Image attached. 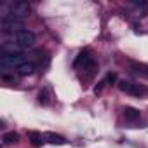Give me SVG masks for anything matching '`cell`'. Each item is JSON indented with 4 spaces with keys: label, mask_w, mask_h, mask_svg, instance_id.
Masks as SVG:
<instances>
[{
    "label": "cell",
    "mask_w": 148,
    "mask_h": 148,
    "mask_svg": "<svg viewBox=\"0 0 148 148\" xmlns=\"http://www.w3.org/2000/svg\"><path fill=\"white\" fill-rule=\"evenodd\" d=\"M124 117H125V120H129V122H134V120H138L139 119V110H136V108H132V106H124Z\"/></svg>",
    "instance_id": "obj_11"
},
{
    "label": "cell",
    "mask_w": 148,
    "mask_h": 148,
    "mask_svg": "<svg viewBox=\"0 0 148 148\" xmlns=\"http://www.w3.org/2000/svg\"><path fill=\"white\" fill-rule=\"evenodd\" d=\"M30 4L25 2V0H14V2H9V4H4L2 5V18L4 16H12V18H18V19H23L30 14Z\"/></svg>",
    "instance_id": "obj_1"
},
{
    "label": "cell",
    "mask_w": 148,
    "mask_h": 148,
    "mask_svg": "<svg viewBox=\"0 0 148 148\" xmlns=\"http://www.w3.org/2000/svg\"><path fill=\"white\" fill-rule=\"evenodd\" d=\"M2 80H4V82H12V84H16L19 79H18L16 75H7V73L4 71V73H2Z\"/></svg>",
    "instance_id": "obj_15"
},
{
    "label": "cell",
    "mask_w": 148,
    "mask_h": 148,
    "mask_svg": "<svg viewBox=\"0 0 148 148\" xmlns=\"http://www.w3.org/2000/svg\"><path fill=\"white\" fill-rule=\"evenodd\" d=\"M0 26H2V32H5V33H18L23 28V19L12 18V16H4L2 21H0Z\"/></svg>",
    "instance_id": "obj_2"
},
{
    "label": "cell",
    "mask_w": 148,
    "mask_h": 148,
    "mask_svg": "<svg viewBox=\"0 0 148 148\" xmlns=\"http://www.w3.org/2000/svg\"><path fill=\"white\" fill-rule=\"evenodd\" d=\"M23 54H2L0 56V64L2 68H19L23 64Z\"/></svg>",
    "instance_id": "obj_4"
},
{
    "label": "cell",
    "mask_w": 148,
    "mask_h": 148,
    "mask_svg": "<svg viewBox=\"0 0 148 148\" xmlns=\"http://www.w3.org/2000/svg\"><path fill=\"white\" fill-rule=\"evenodd\" d=\"M105 86H108V84H106V80L103 79V80H101V82H98V86L94 87V92H96V94H99V92L103 91V87H105Z\"/></svg>",
    "instance_id": "obj_17"
},
{
    "label": "cell",
    "mask_w": 148,
    "mask_h": 148,
    "mask_svg": "<svg viewBox=\"0 0 148 148\" xmlns=\"http://www.w3.org/2000/svg\"><path fill=\"white\" fill-rule=\"evenodd\" d=\"M49 101H51V92H49L47 87H44V89L38 92V103H40V105H49Z\"/></svg>",
    "instance_id": "obj_14"
},
{
    "label": "cell",
    "mask_w": 148,
    "mask_h": 148,
    "mask_svg": "<svg viewBox=\"0 0 148 148\" xmlns=\"http://www.w3.org/2000/svg\"><path fill=\"white\" fill-rule=\"evenodd\" d=\"M119 89L125 94H131V96H143L146 94V87L141 86V84H134V82H129V80H120L119 82Z\"/></svg>",
    "instance_id": "obj_3"
},
{
    "label": "cell",
    "mask_w": 148,
    "mask_h": 148,
    "mask_svg": "<svg viewBox=\"0 0 148 148\" xmlns=\"http://www.w3.org/2000/svg\"><path fill=\"white\" fill-rule=\"evenodd\" d=\"M32 63H35L37 68H45V66L49 64V54H47L45 51H37V52L33 54Z\"/></svg>",
    "instance_id": "obj_7"
},
{
    "label": "cell",
    "mask_w": 148,
    "mask_h": 148,
    "mask_svg": "<svg viewBox=\"0 0 148 148\" xmlns=\"http://www.w3.org/2000/svg\"><path fill=\"white\" fill-rule=\"evenodd\" d=\"M105 80H106V84H113V82L117 80V73H115V71H110V73H106Z\"/></svg>",
    "instance_id": "obj_16"
},
{
    "label": "cell",
    "mask_w": 148,
    "mask_h": 148,
    "mask_svg": "<svg viewBox=\"0 0 148 148\" xmlns=\"http://www.w3.org/2000/svg\"><path fill=\"white\" fill-rule=\"evenodd\" d=\"M28 139H30L32 146H35V148L42 146V143L45 141V139H44V136H42L38 131H30V134H28Z\"/></svg>",
    "instance_id": "obj_12"
},
{
    "label": "cell",
    "mask_w": 148,
    "mask_h": 148,
    "mask_svg": "<svg viewBox=\"0 0 148 148\" xmlns=\"http://www.w3.org/2000/svg\"><path fill=\"white\" fill-rule=\"evenodd\" d=\"M2 141H4V145H16V143H19V134L14 132V131L5 132V134L2 136Z\"/></svg>",
    "instance_id": "obj_13"
},
{
    "label": "cell",
    "mask_w": 148,
    "mask_h": 148,
    "mask_svg": "<svg viewBox=\"0 0 148 148\" xmlns=\"http://www.w3.org/2000/svg\"><path fill=\"white\" fill-rule=\"evenodd\" d=\"M94 59H92V56H91V51H87V49H84V51H80L79 52V56L75 58V61H73V66L75 68H86L87 64H91Z\"/></svg>",
    "instance_id": "obj_6"
},
{
    "label": "cell",
    "mask_w": 148,
    "mask_h": 148,
    "mask_svg": "<svg viewBox=\"0 0 148 148\" xmlns=\"http://www.w3.org/2000/svg\"><path fill=\"white\" fill-rule=\"evenodd\" d=\"M16 44L23 49V47H32L35 44V33L30 30H21L16 33Z\"/></svg>",
    "instance_id": "obj_5"
},
{
    "label": "cell",
    "mask_w": 148,
    "mask_h": 148,
    "mask_svg": "<svg viewBox=\"0 0 148 148\" xmlns=\"http://www.w3.org/2000/svg\"><path fill=\"white\" fill-rule=\"evenodd\" d=\"M35 70H37V64H35V63L25 61V63L18 68V73H19V77H28V75H32Z\"/></svg>",
    "instance_id": "obj_8"
},
{
    "label": "cell",
    "mask_w": 148,
    "mask_h": 148,
    "mask_svg": "<svg viewBox=\"0 0 148 148\" xmlns=\"http://www.w3.org/2000/svg\"><path fill=\"white\" fill-rule=\"evenodd\" d=\"M44 139L47 143H51V145H64L66 143V138L61 136V134H56V132H45Z\"/></svg>",
    "instance_id": "obj_9"
},
{
    "label": "cell",
    "mask_w": 148,
    "mask_h": 148,
    "mask_svg": "<svg viewBox=\"0 0 148 148\" xmlns=\"http://www.w3.org/2000/svg\"><path fill=\"white\" fill-rule=\"evenodd\" d=\"M2 54H21V47L14 42L2 44Z\"/></svg>",
    "instance_id": "obj_10"
}]
</instances>
